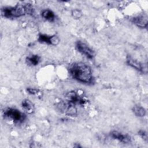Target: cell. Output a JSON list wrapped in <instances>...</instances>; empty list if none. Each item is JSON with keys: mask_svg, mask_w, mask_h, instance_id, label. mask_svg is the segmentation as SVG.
Listing matches in <instances>:
<instances>
[{"mask_svg": "<svg viewBox=\"0 0 148 148\" xmlns=\"http://www.w3.org/2000/svg\"><path fill=\"white\" fill-rule=\"evenodd\" d=\"M69 72L72 76L76 80L85 83H91L93 81V76L91 68L83 62H75L69 67Z\"/></svg>", "mask_w": 148, "mask_h": 148, "instance_id": "1", "label": "cell"}, {"mask_svg": "<svg viewBox=\"0 0 148 148\" xmlns=\"http://www.w3.org/2000/svg\"><path fill=\"white\" fill-rule=\"evenodd\" d=\"M1 14L6 18L18 17L26 14H32L34 8L31 4H17L14 7H4L1 10Z\"/></svg>", "mask_w": 148, "mask_h": 148, "instance_id": "2", "label": "cell"}, {"mask_svg": "<svg viewBox=\"0 0 148 148\" xmlns=\"http://www.w3.org/2000/svg\"><path fill=\"white\" fill-rule=\"evenodd\" d=\"M3 115L5 119L16 124L23 123L26 117L25 114L19 110L11 108L5 109L3 112Z\"/></svg>", "mask_w": 148, "mask_h": 148, "instance_id": "3", "label": "cell"}, {"mask_svg": "<svg viewBox=\"0 0 148 148\" xmlns=\"http://www.w3.org/2000/svg\"><path fill=\"white\" fill-rule=\"evenodd\" d=\"M65 99L66 101L73 105L79 104V105H83L87 102L84 97H80L75 91H71L70 92H68L65 95Z\"/></svg>", "mask_w": 148, "mask_h": 148, "instance_id": "4", "label": "cell"}, {"mask_svg": "<svg viewBox=\"0 0 148 148\" xmlns=\"http://www.w3.org/2000/svg\"><path fill=\"white\" fill-rule=\"evenodd\" d=\"M76 47L79 53L86 56L87 58L92 59L94 58V51L90 49L86 43L80 40L77 41L76 44Z\"/></svg>", "mask_w": 148, "mask_h": 148, "instance_id": "5", "label": "cell"}, {"mask_svg": "<svg viewBox=\"0 0 148 148\" xmlns=\"http://www.w3.org/2000/svg\"><path fill=\"white\" fill-rule=\"evenodd\" d=\"M58 108L60 110L64 111L66 114L73 116L77 113V109L75 105L66 101V102H62L58 104Z\"/></svg>", "mask_w": 148, "mask_h": 148, "instance_id": "6", "label": "cell"}, {"mask_svg": "<svg viewBox=\"0 0 148 148\" xmlns=\"http://www.w3.org/2000/svg\"><path fill=\"white\" fill-rule=\"evenodd\" d=\"M38 40L42 43H46L52 45H57L60 42V39L57 36H49L45 34H39Z\"/></svg>", "mask_w": 148, "mask_h": 148, "instance_id": "7", "label": "cell"}, {"mask_svg": "<svg viewBox=\"0 0 148 148\" xmlns=\"http://www.w3.org/2000/svg\"><path fill=\"white\" fill-rule=\"evenodd\" d=\"M110 136L113 139L118 140L123 143H130L131 142V137L129 135L123 134L117 131H112L110 134Z\"/></svg>", "mask_w": 148, "mask_h": 148, "instance_id": "8", "label": "cell"}, {"mask_svg": "<svg viewBox=\"0 0 148 148\" xmlns=\"http://www.w3.org/2000/svg\"><path fill=\"white\" fill-rule=\"evenodd\" d=\"M127 63L128 64V65L131 66L133 68L135 69L136 70L142 72H145V68H144V65H143L140 62H138L137 60L134 59L132 57H131L130 56H128L127 57ZM147 71V70H146Z\"/></svg>", "mask_w": 148, "mask_h": 148, "instance_id": "9", "label": "cell"}, {"mask_svg": "<svg viewBox=\"0 0 148 148\" xmlns=\"http://www.w3.org/2000/svg\"><path fill=\"white\" fill-rule=\"evenodd\" d=\"M132 21L134 24L140 28H146L148 24L147 17L145 15H140L134 17L132 19Z\"/></svg>", "mask_w": 148, "mask_h": 148, "instance_id": "10", "label": "cell"}, {"mask_svg": "<svg viewBox=\"0 0 148 148\" xmlns=\"http://www.w3.org/2000/svg\"><path fill=\"white\" fill-rule=\"evenodd\" d=\"M21 106L24 110H25L28 113H32L34 110V105L32 102L27 99L23 101L21 103Z\"/></svg>", "mask_w": 148, "mask_h": 148, "instance_id": "11", "label": "cell"}, {"mask_svg": "<svg viewBox=\"0 0 148 148\" xmlns=\"http://www.w3.org/2000/svg\"><path fill=\"white\" fill-rule=\"evenodd\" d=\"M41 15L43 18L49 21H53L56 18L54 13L50 9H46L43 10L41 13Z\"/></svg>", "mask_w": 148, "mask_h": 148, "instance_id": "12", "label": "cell"}, {"mask_svg": "<svg viewBox=\"0 0 148 148\" xmlns=\"http://www.w3.org/2000/svg\"><path fill=\"white\" fill-rule=\"evenodd\" d=\"M40 57L38 55H31L26 58V61L28 64L35 66L37 65L40 62Z\"/></svg>", "mask_w": 148, "mask_h": 148, "instance_id": "13", "label": "cell"}, {"mask_svg": "<svg viewBox=\"0 0 148 148\" xmlns=\"http://www.w3.org/2000/svg\"><path fill=\"white\" fill-rule=\"evenodd\" d=\"M132 110L134 112V113L136 116H138V117H143L145 116L146 113V112L145 108L138 105L133 106V108H132Z\"/></svg>", "mask_w": 148, "mask_h": 148, "instance_id": "14", "label": "cell"}, {"mask_svg": "<svg viewBox=\"0 0 148 148\" xmlns=\"http://www.w3.org/2000/svg\"><path fill=\"white\" fill-rule=\"evenodd\" d=\"M72 16L73 18L77 19L82 17V12L79 9H74L72 11Z\"/></svg>", "mask_w": 148, "mask_h": 148, "instance_id": "15", "label": "cell"}, {"mask_svg": "<svg viewBox=\"0 0 148 148\" xmlns=\"http://www.w3.org/2000/svg\"><path fill=\"white\" fill-rule=\"evenodd\" d=\"M27 90V91L28 92V93L31 95H35L39 96V94H41V92H40V91L39 90L34 88H29V87Z\"/></svg>", "mask_w": 148, "mask_h": 148, "instance_id": "16", "label": "cell"}, {"mask_svg": "<svg viewBox=\"0 0 148 148\" xmlns=\"http://www.w3.org/2000/svg\"><path fill=\"white\" fill-rule=\"evenodd\" d=\"M139 135L142 137V138L145 140H147V133L146 132V131H145L144 130H140L138 132Z\"/></svg>", "mask_w": 148, "mask_h": 148, "instance_id": "17", "label": "cell"}]
</instances>
